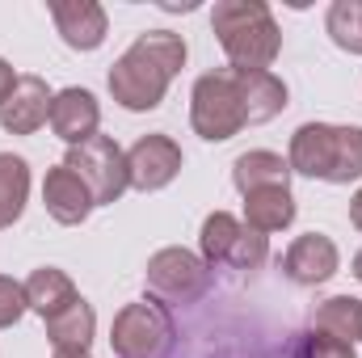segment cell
Here are the masks:
<instances>
[{"label": "cell", "mask_w": 362, "mask_h": 358, "mask_svg": "<svg viewBox=\"0 0 362 358\" xmlns=\"http://www.w3.org/2000/svg\"><path fill=\"white\" fill-rule=\"evenodd\" d=\"M189 59V47L185 38L173 34V30H144L135 34V42L114 59L105 85H110V97L131 110V114H148L165 101L169 85L181 76Z\"/></svg>", "instance_id": "obj_1"}, {"label": "cell", "mask_w": 362, "mask_h": 358, "mask_svg": "<svg viewBox=\"0 0 362 358\" xmlns=\"http://www.w3.org/2000/svg\"><path fill=\"white\" fill-rule=\"evenodd\" d=\"M211 30L228 55V68L270 72L282 51V30L266 0H219L211 8Z\"/></svg>", "instance_id": "obj_2"}, {"label": "cell", "mask_w": 362, "mask_h": 358, "mask_svg": "<svg viewBox=\"0 0 362 358\" xmlns=\"http://www.w3.org/2000/svg\"><path fill=\"white\" fill-rule=\"evenodd\" d=\"M286 165L291 173L312 181H333V185L362 181V127H337V122L295 127Z\"/></svg>", "instance_id": "obj_3"}, {"label": "cell", "mask_w": 362, "mask_h": 358, "mask_svg": "<svg viewBox=\"0 0 362 358\" xmlns=\"http://www.w3.org/2000/svg\"><path fill=\"white\" fill-rule=\"evenodd\" d=\"M110 350L114 358H173L177 350L173 312L152 295L122 304L110 325Z\"/></svg>", "instance_id": "obj_4"}, {"label": "cell", "mask_w": 362, "mask_h": 358, "mask_svg": "<svg viewBox=\"0 0 362 358\" xmlns=\"http://www.w3.org/2000/svg\"><path fill=\"white\" fill-rule=\"evenodd\" d=\"M189 127L198 139L206 144H223L232 135H240L245 122V101H240V85H236V68H215L202 72L189 93Z\"/></svg>", "instance_id": "obj_5"}, {"label": "cell", "mask_w": 362, "mask_h": 358, "mask_svg": "<svg viewBox=\"0 0 362 358\" xmlns=\"http://www.w3.org/2000/svg\"><path fill=\"white\" fill-rule=\"evenodd\" d=\"M144 274H148L152 299H160L165 308H173V304H198V299L211 291V282H215L211 266H206L198 253L181 249V245L156 249V253L148 258V270H144Z\"/></svg>", "instance_id": "obj_6"}, {"label": "cell", "mask_w": 362, "mask_h": 358, "mask_svg": "<svg viewBox=\"0 0 362 358\" xmlns=\"http://www.w3.org/2000/svg\"><path fill=\"white\" fill-rule=\"evenodd\" d=\"M64 165L76 173V178L89 185L93 202L97 207H110V202H118L127 190H131V173H127V152L110 139V135H93L85 144H76V148H68V156H64Z\"/></svg>", "instance_id": "obj_7"}, {"label": "cell", "mask_w": 362, "mask_h": 358, "mask_svg": "<svg viewBox=\"0 0 362 358\" xmlns=\"http://www.w3.org/2000/svg\"><path fill=\"white\" fill-rule=\"evenodd\" d=\"M185 165L181 156V144L165 131H152V135H139L131 148H127V173H131V190L139 194H156L165 185H173Z\"/></svg>", "instance_id": "obj_8"}, {"label": "cell", "mask_w": 362, "mask_h": 358, "mask_svg": "<svg viewBox=\"0 0 362 358\" xmlns=\"http://www.w3.org/2000/svg\"><path fill=\"white\" fill-rule=\"evenodd\" d=\"M51 101H55L51 85L42 76L25 72V76H17L13 93L0 101V127L8 135H34L51 122Z\"/></svg>", "instance_id": "obj_9"}, {"label": "cell", "mask_w": 362, "mask_h": 358, "mask_svg": "<svg viewBox=\"0 0 362 358\" xmlns=\"http://www.w3.org/2000/svg\"><path fill=\"white\" fill-rule=\"evenodd\" d=\"M341 270V253L333 245V236L325 232H303L291 241V249L282 253V274L295 287H320Z\"/></svg>", "instance_id": "obj_10"}, {"label": "cell", "mask_w": 362, "mask_h": 358, "mask_svg": "<svg viewBox=\"0 0 362 358\" xmlns=\"http://www.w3.org/2000/svg\"><path fill=\"white\" fill-rule=\"evenodd\" d=\"M51 21L72 51H97L110 34V17L97 0H51Z\"/></svg>", "instance_id": "obj_11"}, {"label": "cell", "mask_w": 362, "mask_h": 358, "mask_svg": "<svg viewBox=\"0 0 362 358\" xmlns=\"http://www.w3.org/2000/svg\"><path fill=\"white\" fill-rule=\"evenodd\" d=\"M42 207H47V215L55 219V224H64V228H76V224H85L93 215V194L89 185L76 178L68 165H55V169H47V178H42Z\"/></svg>", "instance_id": "obj_12"}, {"label": "cell", "mask_w": 362, "mask_h": 358, "mask_svg": "<svg viewBox=\"0 0 362 358\" xmlns=\"http://www.w3.org/2000/svg\"><path fill=\"white\" fill-rule=\"evenodd\" d=\"M97 127H101V105H97V97H93L89 89L72 85V89L55 93V101H51V131H55L68 148L93 139Z\"/></svg>", "instance_id": "obj_13"}, {"label": "cell", "mask_w": 362, "mask_h": 358, "mask_svg": "<svg viewBox=\"0 0 362 358\" xmlns=\"http://www.w3.org/2000/svg\"><path fill=\"white\" fill-rule=\"evenodd\" d=\"M42 325H47V342H51L55 354H85L93 346V337H97V312H93V304L85 295L72 308H64L59 316L42 321Z\"/></svg>", "instance_id": "obj_14"}, {"label": "cell", "mask_w": 362, "mask_h": 358, "mask_svg": "<svg viewBox=\"0 0 362 358\" xmlns=\"http://www.w3.org/2000/svg\"><path fill=\"white\" fill-rule=\"evenodd\" d=\"M236 85H240V101H245V122L249 127H262V122H270L278 118L291 101V93L286 85L274 76V72H240L236 68Z\"/></svg>", "instance_id": "obj_15"}, {"label": "cell", "mask_w": 362, "mask_h": 358, "mask_svg": "<svg viewBox=\"0 0 362 358\" xmlns=\"http://www.w3.org/2000/svg\"><path fill=\"white\" fill-rule=\"evenodd\" d=\"M76 299H81L76 282H72L59 266H38L30 278H25V304H30V312H38L42 321L59 316V312L72 308Z\"/></svg>", "instance_id": "obj_16"}, {"label": "cell", "mask_w": 362, "mask_h": 358, "mask_svg": "<svg viewBox=\"0 0 362 358\" xmlns=\"http://www.w3.org/2000/svg\"><path fill=\"white\" fill-rule=\"evenodd\" d=\"M295 194L291 185H274V190H253L245 194V228L274 236V232H286L295 224Z\"/></svg>", "instance_id": "obj_17"}, {"label": "cell", "mask_w": 362, "mask_h": 358, "mask_svg": "<svg viewBox=\"0 0 362 358\" xmlns=\"http://www.w3.org/2000/svg\"><path fill=\"white\" fill-rule=\"evenodd\" d=\"M232 185L240 194H253V190H274V185H291V165L266 152V148H253V152H240L232 161Z\"/></svg>", "instance_id": "obj_18"}, {"label": "cell", "mask_w": 362, "mask_h": 358, "mask_svg": "<svg viewBox=\"0 0 362 358\" xmlns=\"http://www.w3.org/2000/svg\"><path fill=\"white\" fill-rule=\"evenodd\" d=\"M30 202V165L17 152H0V232L21 219Z\"/></svg>", "instance_id": "obj_19"}, {"label": "cell", "mask_w": 362, "mask_h": 358, "mask_svg": "<svg viewBox=\"0 0 362 358\" xmlns=\"http://www.w3.org/2000/svg\"><path fill=\"white\" fill-rule=\"evenodd\" d=\"M312 329L316 333H329V337H341V342H362V299L358 295H329L316 316H312Z\"/></svg>", "instance_id": "obj_20"}, {"label": "cell", "mask_w": 362, "mask_h": 358, "mask_svg": "<svg viewBox=\"0 0 362 358\" xmlns=\"http://www.w3.org/2000/svg\"><path fill=\"white\" fill-rule=\"evenodd\" d=\"M240 232H245V219H236L232 211H211L202 219V232H198V258L206 266H228Z\"/></svg>", "instance_id": "obj_21"}, {"label": "cell", "mask_w": 362, "mask_h": 358, "mask_svg": "<svg viewBox=\"0 0 362 358\" xmlns=\"http://www.w3.org/2000/svg\"><path fill=\"white\" fill-rule=\"evenodd\" d=\"M325 30L333 47H341L346 55H362V0H333L325 13Z\"/></svg>", "instance_id": "obj_22"}, {"label": "cell", "mask_w": 362, "mask_h": 358, "mask_svg": "<svg viewBox=\"0 0 362 358\" xmlns=\"http://www.w3.org/2000/svg\"><path fill=\"white\" fill-rule=\"evenodd\" d=\"M266 258H270V236L245 228L240 241H236V249H232V258H228V266L232 270H262L266 266Z\"/></svg>", "instance_id": "obj_23"}, {"label": "cell", "mask_w": 362, "mask_h": 358, "mask_svg": "<svg viewBox=\"0 0 362 358\" xmlns=\"http://www.w3.org/2000/svg\"><path fill=\"white\" fill-rule=\"evenodd\" d=\"M25 312H30V304H25V282L0 274V329H13Z\"/></svg>", "instance_id": "obj_24"}, {"label": "cell", "mask_w": 362, "mask_h": 358, "mask_svg": "<svg viewBox=\"0 0 362 358\" xmlns=\"http://www.w3.org/2000/svg\"><path fill=\"white\" fill-rule=\"evenodd\" d=\"M299 354L303 358H358V350L350 346V342H341V337H329V333H303V342H299Z\"/></svg>", "instance_id": "obj_25"}, {"label": "cell", "mask_w": 362, "mask_h": 358, "mask_svg": "<svg viewBox=\"0 0 362 358\" xmlns=\"http://www.w3.org/2000/svg\"><path fill=\"white\" fill-rule=\"evenodd\" d=\"M13 85H17V72H13V64H8V59H0V101L13 93Z\"/></svg>", "instance_id": "obj_26"}, {"label": "cell", "mask_w": 362, "mask_h": 358, "mask_svg": "<svg viewBox=\"0 0 362 358\" xmlns=\"http://www.w3.org/2000/svg\"><path fill=\"white\" fill-rule=\"evenodd\" d=\"M350 224H354V228L362 232V185H358V194L350 198Z\"/></svg>", "instance_id": "obj_27"}, {"label": "cell", "mask_w": 362, "mask_h": 358, "mask_svg": "<svg viewBox=\"0 0 362 358\" xmlns=\"http://www.w3.org/2000/svg\"><path fill=\"white\" fill-rule=\"evenodd\" d=\"M354 278H358V282H362V249H358V253H354Z\"/></svg>", "instance_id": "obj_28"}, {"label": "cell", "mask_w": 362, "mask_h": 358, "mask_svg": "<svg viewBox=\"0 0 362 358\" xmlns=\"http://www.w3.org/2000/svg\"><path fill=\"white\" fill-rule=\"evenodd\" d=\"M51 358H93V354L85 350V354H51Z\"/></svg>", "instance_id": "obj_29"}]
</instances>
